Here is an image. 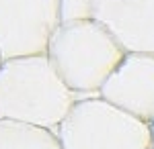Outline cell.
<instances>
[{"label":"cell","instance_id":"6da1fadb","mask_svg":"<svg viewBox=\"0 0 154 149\" xmlns=\"http://www.w3.org/2000/svg\"><path fill=\"white\" fill-rule=\"evenodd\" d=\"M76 96L48 53L4 59L0 66V121L56 131L78 100Z\"/></svg>","mask_w":154,"mask_h":149},{"label":"cell","instance_id":"7a4b0ae2","mask_svg":"<svg viewBox=\"0 0 154 149\" xmlns=\"http://www.w3.org/2000/svg\"><path fill=\"white\" fill-rule=\"evenodd\" d=\"M115 35L95 19L66 21L48 47V57L74 94H99L125 57Z\"/></svg>","mask_w":154,"mask_h":149},{"label":"cell","instance_id":"3957f363","mask_svg":"<svg viewBox=\"0 0 154 149\" xmlns=\"http://www.w3.org/2000/svg\"><path fill=\"white\" fill-rule=\"evenodd\" d=\"M64 149H150L152 125L101 96L78 98L56 129Z\"/></svg>","mask_w":154,"mask_h":149},{"label":"cell","instance_id":"277c9868","mask_svg":"<svg viewBox=\"0 0 154 149\" xmlns=\"http://www.w3.org/2000/svg\"><path fill=\"white\" fill-rule=\"evenodd\" d=\"M62 25V0H0V51L4 59L43 55Z\"/></svg>","mask_w":154,"mask_h":149},{"label":"cell","instance_id":"5b68a950","mask_svg":"<svg viewBox=\"0 0 154 149\" xmlns=\"http://www.w3.org/2000/svg\"><path fill=\"white\" fill-rule=\"evenodd\" d=\"M101 98L121 110L154 123V55L125 53L119 68L99 92Z\"/></svg>","mask_w":154,"mask_h":149},{"label":"cell","instance_id":"8992f818","mask_svg":"<svg viewBox=\"0 0 154 149\" xmlns=\"http://www.w3.org/2000/svg\"><path fill=\"white\" fill-rule=\"evenodd\" d=\"M95 21L105 25L128 53L154 55V0H99Z\"/></svg>","mask_w":154,"mask_h":149},{"label":"cell","instance_id":"52a82bcc","mask_svg":"<svg viewBox=\"0 0 154 149\" xmlns=\"http://www.w3.org/2000/svg\"><path fill=\"white\" fill-rule=\"evenodd\" d=\"M0 149H64V145L51 129L0 121Z\"/></svg>","mask_w":154,"mask_h":149},{"label":"cell","instance_id":"ba28073f","mask_svg":"<svg viewBox=\"0 0 154 149\" xmlns=\"http://www.w3.org/2000/svg\"><path fill=\"white\" fill-rule=\"evenodd\" d=\"M99 0H62V23L95 19Z\"/></svg>","mask_w":154,"mask_h":149},{"label":"cell","instance_id":"9c48e42d","mask_svg":"<svg viewBox=\"0 0 154 149\" xmlns=\"http://www.w3.org/2000/svg\"><path fill=\"white\" fill-rule=\"evenodd\" d=\"M2 61H4V57H2V51H0V66H2Z\"/></svg>","mask_w":154,"mask_h":149},{"label":"cell","instance_id":"30bf717a","mask_svg":"<svg viewBox=\"0 0 154 149\" xmlns=\"http://www.w3.org/2000/svg\"><path fill=\"white\" fill-rule=\"evenodd\" d=\"M152 139H154V123H152Z\"/></svg>","mask_w":154,"mask_h":149},{"label":"cell","instance_id":"8fae6325","mask_svg":"<svg viewBox=\"0 0 154 149\" xmlns=\"http://www.w3.org/2000/svg\"><path fill=\"white\" fill-rule=\"evenodd\" d=\"M150 149H154V145H152V147H150Z\"/></svg>","mask_w":154,"mask_h":149}]
</instances>
